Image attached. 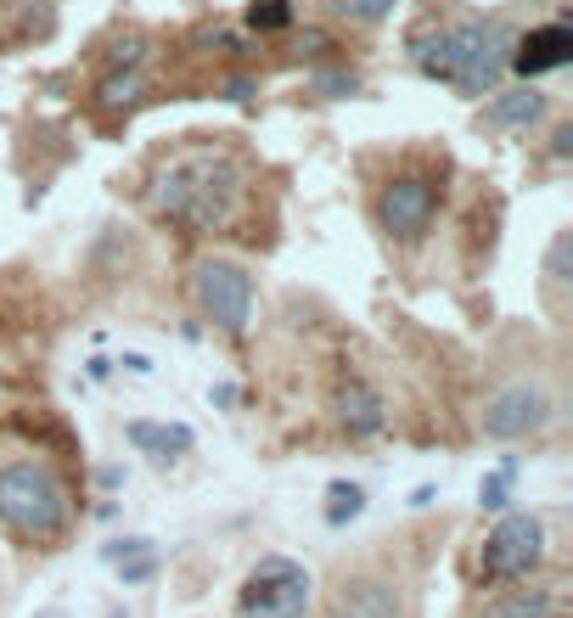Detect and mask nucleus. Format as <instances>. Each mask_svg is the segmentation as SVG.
I'll return each instance as SVG.
<instances>
[{"label":"nucleus","mask_w":573,"mask_h":618,"mask_svg":"<svg viewBox=\"0 0 573 618\" xmlns=\"http://www.w3.org/2000/svg\"><path fill=\"white\" fill-rule=\"evenodd\" d=\"M124 484V467H102V490H119Z\"/></svg>","instance_id":"nucleus-23"},{"label":"nucleus","mask_w":573,"mask_h":618,"mask_svg":"<svg viewBox=\"0 0 573 618\" xmlns=\"http://www.w3.org/2000/svg\"><path fill=\"white\" fill-rule=\"evenodd\" d=\"M439 203H445V186L434 175H394L389 186H382V198H377V220L382 231L394 236V243H422L427 231H434L439 220Z\"/></svg>","instance_id":"nucleus-6"},{"label":"nucleus","mask_w":573,"mask_h":618,"mask_svg":"<svg viewBox=\"0 0 573 618\" xmlns=\"http://www.w3.org/2000/svg\"><path fill=\"white\" fill-rule=\"evenodd\" d=\"M568 57H573L568 23H546V29H529L523 40H512V68H517L523 79H540V74L562 68Z\"/></svg>","instance_id":"nucleus-9"},{"label":"nucleus","mask_w":573,"mask_h":618,"mask_svg":"<svg viewBox=\"0 0 573 618\" xmlns=\"http://www.w3.org/2000/svg\"><path fill=\"white\" fill-rule=\"evenodd\" d=\"M512 479H517V461L506 456V461L490 472V479L478 484V506H484V512H506V506H512Z\"/></svg>","instance_id":"nucleus-17"},{"label":"nucleus","mask_w":573,"mask_h":618,"mask_svg":"<svg viewBox=\"0 0 573 618\" xmlns=\"http://www.w3.org/2000/svg\"><path fill=\"white\" fill-rule=\"evenodd\" d=\"M411 63L439 79L456 85L461 97H490L501 85V74L512 68V29L501 18H456L439 23L411 40Z\"/></svg>","instance_id":"nucleus-2"},{"label":"nucleus","mask_w":573,"mask_h":618,"mask_svg":"<svg viewBox=\"0 0 573 618\" xmlns=\"http://www.w3.org/2000/svg\"><path fill=\"white\" fill-rule=\"evenodd\" d=\"M551 153H557V158H568V153H573V124H557V135H551Z\"/></svg>","instance_id":"nucleus-22"},{"label":"nucleus","mask_w":573,"mask_h":618,"mask_svg":"<svg viewBox=\"0 0 573 618\" xmlns=\"http://www.w3.org/2000/svg\"><path fill=\"white\" fill-rule=\"evenodd\" d=\"M286 23H293V7H286V0H254L248 7V29H259V34H276Z\"/></svg>","instance_id":"nucleus-18"},{"label":"nucleus","mask_w":573,"mask_h":618,"mask_svg":"<svg viewBox=\"0 0 573 618\" xmlns=\"http://www.w3.org/2000/svg\"><path fill=\"white\" fill-rule=\"evenodd\" d=\"M326 618H405V596L389 580H344Z\"/></svg>","instance_id":"nucleus-10"},{"label":"nucleus","mask_w":573,"mask_h":618,"mask_svg":"<svg viewBox=\"0 0 573 618\" xmlns=\"http://www.w3.org/2000/svg\"><path fill=\"white\" fill-rule=\"evenodd\" d=\"M74 517L68 484L52 461H12L0 467V523L23 540H57Z\"/></svg>","instance_id":"nucleus-3"},{"label":"nucleus","mask_w":573,"mask_h":618,"mask_svg":"<svg viewBox=\"0 0 573 618\" xmlns=\"http://www.w3.org/2000/svg\"><path fill=\"white\" fill-rule=\"evenodd\" d=\"M389 7H394V0H344V12H349L355 23H377V18H389Z\"/></svg>","instance_id":"nucleus-20"},{"label":"nucleus","mask_w":573,"mask_h":618,"mask_svg":"<svg viewBox=\"0 0 573 618\" xmlns=\"http://www.w3.org/2000/svg\"><path fill=\"white\" fill-rule=\"evenodd\" d=\"M310 602H315L310 568H299L293 557H259V568L243 580L236 613L243 618H304Z\"/></svg>","instance_id":"nucleus-5"},{"label":"nucleus","mask_w":573,"mask_h":618,"mask_svg":"<svg viewBox=\"0 0 573 618\" xmlns=\"http://www.w3.org/2000/svg\"><path fill=\"white\" fill-rule=\"evenodd\" d=\"M540 562H546V523L535 512H506L495 529L484 535V551H478V580L512 585V580H529Z\"/></svg>","instance_id":"nucleus-4"},{"label":"nucleus","mask_w":573,"mask_h":618,"mask_svg":"<svg viewBox=\"0 0 573 618\" xmlns=\"http://www.w3.org/2000/svg\"><path fill=\"white\" fill-rule=\"evenodd\" d=\"M147 574H153V557H147V551H135V562L124 568V585H141Z\"/></svg>","instance_id":"nucleus-21"},{"label":"nucleus","mask_w":573,"mask_h":618,"mask_svg":"<svg viewBox=\"0 0 573 618\" xmlns=\"http://www.w3.org/2000/svg\"><path fill=\"white\" fill-rule=\"evenodd\" d=\"M360 512H366V490H360V484H332V490H326V523H332V529L355 523Z\"/></svg>","instance_id":"nucleus-16"},{"label":"nucleus","mask_w":573,"mask_h":618,"mask_svg":"<svg viewBox=\"0 0 573 618\" xmlns=\"http://www.w3.org/2000/svg\"><path fill=\"white\" fill-rule=\"evenodd\" d=\"M546 422H551V394L540 383H506L484 405V416H478L484 439H529V434H540Z\"/></svg>","instance_id":"nucleus-8"},{"label":"nucleus","mask_w":573,"mask_h":618,"mask_svg":"<svg viewBox=\"0 0 573 618\" xmlns=\"http://www.w3.org/2000/svg\"><path fill=\"white\" fill-rule=\"evenodd\" d=\"M315 90H321V97H355L360 74H315Z\"/></svg>","instance_id":"nucleus-19"},{"label":"nucleus","mask_w":573,"mask_h":618,"mask_svg":"<svg viewBox=\"0 0 573 618\" xmlns=\"http://www.w3.org/2000/svg\"><path fill=\"white\" fill-rule=\"evenodd\" d=\"M546 119V97L535 85H523V90H506V97H495L490 108H484V124L490 130H529V124H540Z\"/></svg>","instance_id":"nucleus-12"},{"label":"nucleus","mask_w":573,"mask_h":618,"mask_svg":"<svg viewBox=\"0 0 573 618\" xmlns=\"http://www.w3.org/2000/svg\"><path fill=\"white\" fill-rule=\"evenodd\" d=\"M243 198H248V169L236 164L225 147L180 153L153 180V214L180 225L186 236L231 231V220L243 214Z\"/></svg>","instance_id":"nucleus-1"},{"label":"nucleus","mask_w":573,"mask_h":618,"mask_svg":"<svg viewBox=\"0 0 573 618\" xmlns=\"http://www.w3.org/2000/svg\"><path fill=\"white\" fill-rule=\"evenodd\" d=\"M338 422L349 427V439H377L389 427V411H382V394L366 389L360 377H349L344 394H338Z\"/></svg>","instance_id":"nucleus-11"},{"label":"nucleus","mask_w":573,"mask_h":618,"mask_svg":"<svg viewBox=\"0 0 573 618\" xmlns=\"http://www.w3.org/2000/svg\"><path fill=\"white\" fill-rule=\"evenodd\" d=\"M490 618H557V602H551L546 591H517V596L495 602Z\"/></svg>","instance_id":"nucleus-15"},{"label":"nucleus","mask_w":573,"mask_h":618,"mask_svg":"<svg viewBox=\"0 0 573 618\" xmlns=\"http://www.w3.org/2000/svg\"><path fill=\"white\" fill-rule=\"evenodd\" d=\"M141 90H147V79H141V63H119V68L102 79V90H96V102H102L108 113H130V108L141 102Z\"/></svg>","instance_id":"nucleus-14"},{"label":"nucleus","mask_w":573,"mask_h":618,"mask_svg":"<svg viewBox=\"0 0 573 618\" xmlns=\"http://www.w3.org/2000/svg\"><path fill=\"white\" fill-rule=\"evenodd\" d=\"M191 288H198V310H203L220 332L243 338L248 321H254V276H248L243 265H231V259H203Z\"/></svg>","instance_id":"nucleus-7"},{"label":"nucleus","mask_w":573,"mask_h":618,"mask_svg":"<svg viewBox=\"0 0 573 618\" xmlns=\"http://www.w3.org/2000/svg\"><path fill=\"white\" fill-rule=\"evenodd\" d=\"M130 445L153 461H175L191 450V427L186 422H130Z\"/></svg>","instance_id":"nucleus-13"}]
</instances>
